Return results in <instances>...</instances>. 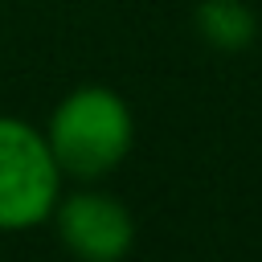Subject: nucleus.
Here are the masks:
<instances>
[{"mask_svg": "<svg viewBox=\"0 0 262 262\" xmlns=\"http://www.w3.org/2000/svg\"><path fill=\"white\" fill-rule=\"evenodd\" d=\"M61 168L37 123L0 115V233H25L49 221L61 196Z\"/></svg>", "mask_w": 262, "mask_h": 262, "instance_id": "f03ea898", "label": "nucleus"}, {"mask_svg": "<svg viewBox=\"0 0 262 262\" xmlns=\"http://www.w3.org/2000/svg\"><path fill=\"white\" fill-rule=\"evenodd\" d=\"M196 37L217 53H242L258 37V16L246 0H196L192 8Z\"/></svg>", "mask_w": 262, "mask_h": 262, "instance_id": "20e7f679", "label": "nucleus"}, {"mask_svg": "<svg viewBox=\"0 0 262 262\" xmlns=\"http://www.w3.org/2000/svg\"><path fill=\"white\" fill-rule=\"evenodd\" d=\"M41 131L61 176L74 184H98L115 176L135 147V115L127 98L102 82L66 90Z\"/></svg>", "mask_w": 262, "mask_h": 262, "instance_id": "f257e3e1", "label": "nucleus"}, {"mask_svg": "<svg viewBox=\"0 0 262 262\" xmlns=\"http://www.w3.org/2000/svg\"><path fill=\"white\" fill-rule=\"evenodd\" d=\"M49 221L74 262H123L135 250L131 209L98 184H78L74 192H61Z\"/></svg>", "mask_w": 262, "mask_h": 262, "instance_id": "7ed1b4c3", "label": "nucleus"}]
</instances>
